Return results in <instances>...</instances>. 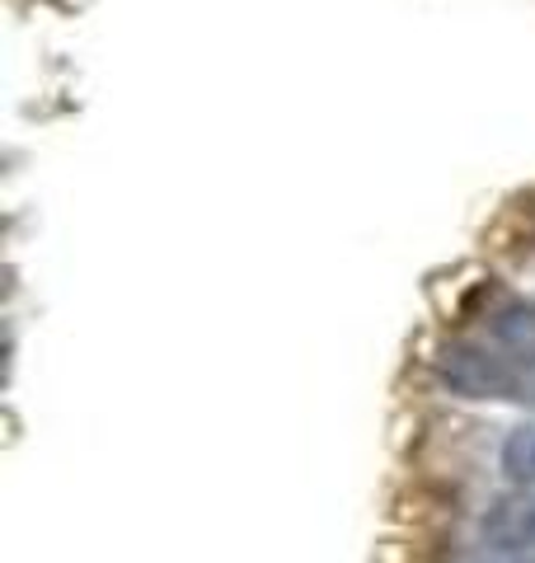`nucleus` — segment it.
Listing matches in <instances>:
<instances>
[{"mask_svg":"<svg viewBox=\"0 0 535 563\" xmlns=\"http://www.w3.org/2000/svg\"><path fill=\"white\" fill-rule=\"evenodd\" d=\"M484 540L493 550H535V498L498 503L484 521Z\"/></svg>","mask_w":535,"mask_h":563,"instance_id":"2","label":"nucleus"},{"mask_svg":"<svg viewBox=\"0 0 535 563\" xmlns=\"http://www.w3.org/2000/svg\"><path fill=\"white\" fill-rule=\"evenodd\" d=\"M522 366L526 362H516L512 352L507 357H489V352L474 347H456L441 362V380L474 399H535V385L522 380Z\"/></svg>","mask_w":535,"mask_h":563,"instance_id":"1","label":"nucleus"},{"mask_svg":"<svg viewBox=\"0 0 535 563\" xmlns=\"http://www.w3.org/2000/svg\"><path fill=\"white\" fill-rule=\"evenodd\" d=\"M503 470L516 484H535V428H516L503 446Z\"/></svg>","mask_w":535,"mask_h":563,"instance_id":"4","label":"nucleus"},{"mask_svg":"<svg viewBox=\"0 0 535 563\" xmlns=\"http://www.w3.org/2000/svg\"><path fill=\"white\" fill-rule=\"evenodd\" d=\"M493 339L503 352H512L516 362H526L535 372V306H507L493 320Z\"/></svg>","mask_w":535,"mask_h":563,"instance_id":"3","label":"nucleus"}]
</instances>
